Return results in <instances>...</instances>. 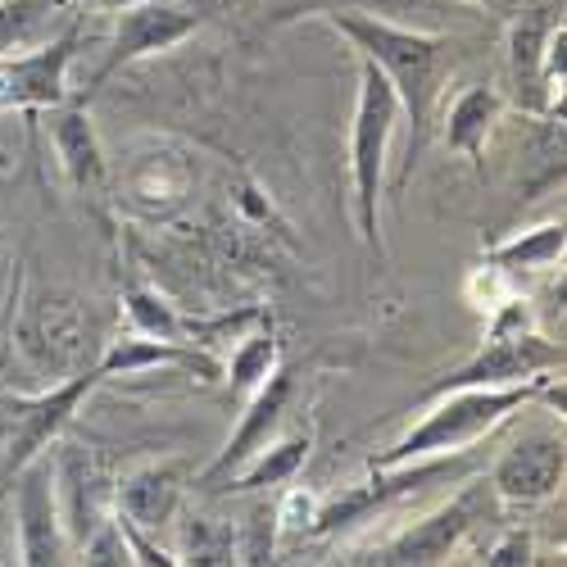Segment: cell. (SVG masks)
<instances>
[{
    "mask_svg": "<svg viewBox=\"0 0 567 567\" xmlns=\"http://www.w3.org/2000/svg\"><path fill=\"white\" fill-rule=\"evenodd\" d=\"M532 558H536L532 532H504V536L486 549V563H491V567H527Z\"/></svg>",
    "mask_w": 567,
    "mask_h": 567,
    "instance_id": "obj_25",
    "label": "cell"
},
{
    "mask_svg": "<svg viewBox=\"0 0 567 567\" xmlns=\"http://www.w3.org/2000/svg\"><path fill=\"white\" fill-rule=\"evenodd\" d=\"M554 23L558 19H549V10H527L508 28V82L513 101L527 114H554V96L545 86V41Z\"/></svg>",
    "mask_w": 567,
    "mask_h": 567,
    "instance_id": "obj_15",
    "label": "cell"
},
{
    "mask_svg": "<svg viewBox=\"0 0 567 567\" xmlns=\"http://www.w3.org/2000/svg\"><path fill=\"white\" fill-rule=\"evenodd\" d=\"M563 436L532 432L499 454V463L491 467V491L508 504H540L563 486Z\"/></svg>",
    "mask_w": 567,
    "mask_h": 567,
    "instance_id": "obj_12",
    "label": "cell"
},
{
    "mask_svg": "<svg viewBox=\"0 0 567 567\" xmlns=\"http://www.w3.org/2000/svg\"><path fill=\"white\" fill-rule=\"evenodd\" d=\"M563 246H567V231L563 223H540L523 236H513V241L495 246L486 255L491 268H499L504 277H523V272H540V268H554L563 259Z\"/></svg>",
    "mask_w": 567,
    "mask_h": 567,
    "instance_id": "obj_20",
    "label": "cell"
},
{
    "mask_svg": "<svg viewBox=\"0 0 567 567\" xmlns=\"http://www.w3.org/2000/svg\"><path fill=\"white\" fill-rule=\"evenodd\" d=\"M313 517H318V499L309 491H291L277 504V527L287 532H313Z\"/></svg>",
    "mask_w": 567,
    "mask_h": 567,
    "instance_id": "obj_26",
    "label": "cell"
},
{
    "mask_svg": "<svg viewBox=\"0 0 567 567\" xmlns=\"http://www.w3.org/2000/svg\"><path fill=\"white\" fill-rule=\"evenodd\" d=\"M91 313L64 296V291H41L37 300H28L23 322H19V350L28 354L32 372L41 377H73L86 368L91 354Z\"/></svg>",
    "mask_w": 567,
    "mask_h": 567,
    "instance_id": "obj_6",
    "label": "cell"
},
{
    "mask_svg": "<svg viewBox=\"0 0 567 567\" xmlns=\"http://www.w3.org/2000/svg\"><path fill=\"white\" fill-rule=\"evenodd\" d=\"M127 318H132V332L192 346V318H182L164 296H155L146 287H127Z\"/></svg>",
    "mask_w": 567,
    "mask_h": 567,
    "instance_id": "obj_24",
    "label": "cell"
},
{
    "mask_svg": "<svg viewBox=\"0 0 567 567\" xmlns=\"http://www.w3.org/2000/svg\"><path fill=\"white\" fill-rule=\"evenodd\" d=\"M327 28H337L341 37L354 41V51L363 60H372L377 69L386 73V82L395 86V101H400V114H409L413 123V136H409V168L404 177L413 173V159L427 141V127H432V110H436V96H441V82H445V64H450V45L441 37H427V32H413V28H400V23H386L377 14H363V10H327L318 14Z\"/></svg>",
    "mask_w": 567,
    "mask_h": 567,
    "instance_id": "obj_1",
    "label": "cell"
},
{
    "mask_svg": "<svg viewBox=\"0 0 567 567\" xmlns=\"http://www.w3.org/2000/svg\"><path fill=\"white\" fill-rule=\"evenodd\" d=\"M182 491H186V463L151 458V463H136L114 486V508L127 513L132 523L146 527L151 536H159L182 508Z\"/></svg>",
    "mask_w": 567,
    "mask_h": 567,
    "instance_id": "obj_13",
    "label": "cell"
},
{
    "mask_svg": "<svg viewBox=\"0 0 567 567\" xmlns=\"http://www.w3.org/2000/svg\"><path fill=\"white\" fill-rule=\"evenodd\" d=\"M472 6H486V10H499V6H504V0H472Z\"/></svg>",
    "mask_w": 567,
    "mask_h": 567,
    "instance_id": "obj_28",
    "label": "cell"
},
{
    "mask_svg": "<svg viewBox=\"0 0 567 567\" xmlns=\"http://www.w3.org/2000/svg\"><path fill=\"white\" fill-rule=\"evenodd\" d=\"M400 123V101L386 73L372 60L359 55V101H354V123H350V182H354V218L363 246L386 259L382 241V173H386V151Z\"/></svg>",
    "mask_w": 567,
    "mask_h": 567,
    "instance_id": "obj_3",
    "label": "cell"
},
{
    "mask_svg": "<svg viewBox=\"0 0 567 567\" xmlns=\"http://www.w3.org/2000/svg\"><path fill=\"white\" fill-rule=\"evenodd\" d=\"M291 395H296V377L287 372V368H272L268 372V382L259 386V391H250V404H246V413H241V422H236V432H231V441L223 445V454L214 458V467L205 472V486H218V482H227L231 472H241L272 436H277V427H281V417H287V404H291Z\"/></svg>",
    "mask_w": 567,
    "mask_h": 567,
    "instance_id": "obj_11",
    "label": "cell"
},
{
    "mask_svg": "<svg viewBox=\"0 0 567 567\" xmlns=\"http://www.w3.org/2000/svg\"><path fill=\"white\" fill-rule=\"evenodd\" d=\"M114 37H110V51L101 60V69L91 73V86L86 91H96L105 86L118 69L136 64V60H146V55H159V51H173L177 41H186L200 23L205 14L196 10H182V6H164V0H132V6L114 10Z\"/></svg>",
    "mask_w": 567,
    "mask_h": 567,
    "instance_id": "obj_9",
    "label": "cell"
},
{
    "mask_svg": "<svg viewBox=\"0 0 567 567\" xmlns=\"http://www.w3.org/2000/svg\"><path fill=\"white\" fill-rule=\"evenodd\" d=\"M563 368V346L545 341L536 327H532V313L527 305L508 296L495 305V318H491V337L486 346L472 354L463 368L445 372L441 382L427 386V400L432 395H445V391H467V386H513V382H532L540 372H558Z\"/></svg>",
    "mask_w": 567,
    "mask_h": 567,
    "instance_id": "obj_4",
    "label": "cell"
},
{
    "mask_svg": "<svg viewBox=\"0 0 567 567\" xmlns=\"http://www.w3.org/2000/svg\"><path fill=\"white\" fill-rule=\"evenodd\" d=\"M14 513H19V563L45 567V563H69V536H64V517L55 499V472L45 467V458H32L19 467L14 477Z\"/></svg>",
    "mask_w": 567,
    "mask_h": 567,
    "instance_id": "obj_10",
    "label": "cell"
},
{
    "mask_svg": "<svg viewBox=\"0 0 567 567\" xmlns=\"http://www.w3.org/2000/svg\"><path fill=\"white\" fill-rule=\"evenodd\" d=\"M82 28L69 23L19 55H0V110H55L69 101V64L78 55Z\"/></svg>",
    "mask_w": 567,
    "mask_h": 567,
    "instance_id": "obj_8",
    "label": "cell"
},
{
    "mask_svg": "<svg viewBox=\"0 0 567 567\" xmlns=\"http://www.w3.org/2000/svg\"><path fill=\"white\" fill-rule=\"evenodd\" d=\"M91 6H101V10H123V6H132V0H91Z\"/></svg>",
    "mask_w": 567,
    "mask_h": 567,
    "instance_id": "obj_27",
    "label": "cell"
},
{
    "mask_svg": "<svg viewBox=\"0 0 567 567\" xmlns=\"http://www.w3.org/2000/svg\"><path fill=\"white\" fill-rule=\"evenodd\" d=\"M549 382H554V377L540 372V377H532V382H513V386H467V391L432 395L436 409L422 413L395 445L377 450L368 458V467H395V463H417V458L463 454L472 441H482L486 432H495L508 413H517L523 404L540 400Z\"/></svg>",
    "mask_w": 567,
    "mask_h": 567,
    "instance_id": "obj_2",
    "label": "cell"
},
{
    "mask_svg": "<svg viewBox=\"0 0 567 567\" xmlns=\"http://www.w3.org/2000/svg\"><path fill=\"white\" fill-rule=\"evenodd\" d=\"M105 382L101 363L96 368H82L64 382H51L41 395L32 400H14V417H10V445H6V463H0V482L10 486V477L19 467H28L32 458L45 454V445L60 441V432L73 422V413L82 409V400Z\"/></svg>",
    "mask_w": 567,
    "mask_h": 567,
    "instance_id": "obj_7",
    "label": "cell"
},
{
    "mask_svg": "<svg viewBox=\"0 0 567 567\" xmlns=\"http://www.w3.org/2000/svg\"><path fill=\"white\" fill-rule=\"evenodd\" d=\"M69 0H0V55H19L28 45L45 41L51 19Z\"/></svg>",
    "mask_w": 567,
    "mask_h": 567,
    "instance_id": "obj_21",
    "label": "cell"
},
{
    "mask_svg": "<svg viewBox=\"0 0 567 567\" xmlns=\"http://www.w3.org/2000/svg\"><path fill=\"white\" fill-rule=\"evenodd\" d=\"M105 477L101 467L86 458V450L69 445L60 467H55V499H60V517H64V536H69V549L78 554V545L105 523Z\"/></svg>",
    "mask_w": 567,
    "mask_h": 567,
    "instance_id": "obj_14",
    "label": "cell"
},
{
    "mask_svg": "<svg viewBox=\"0 0 567 567\" xmlns=\"http://www.w3.org/2000/svg\"><path fill=\"white\" fill-rule=\"evenodd\" d=\"M236 540L241 536H236L231 523H223V517H186L177 563H196V567L236 563Z\"/></svg>",
    "mask_w": 567,
    "mask_h": 567,
    "instance_id": "obj_23",
    "label": "cell"
},
{
    "mask_svg": "<svg viewBox=\"0 0 567 567\" xmlns=\"http://www.w3.org/2000/svg\"><path fill=\"white\" fill-rule=\"evenodd\" d=\"M491 482H472L463 495H454L450 504L432 508L427 517H417L413 527H404L400 536L372 545L346 563H382V567H432V563H450L454 549L477 532L491 517Z\"/></svg>",
    "mask_w": 567,
    "mask_h": 567,
    "instance_id": "obj_5",
    "label": "cell"
},
{
    "mask_svg": "<svg viewBox=\"0 0 567 567\" xmlns=\"http://www.w3.org/2000/svg\"><path fill=\"white\" fill-rule=\"evenodd\" d=\"M45 132H51V146L60 155L64 177L73 182V192L101 200L105 196V155H101L96 127H91V114L82 105H55Z\"/></svg>",
    "mask_w": 567,
    "mask_h": 567,
    "instance_id": "obj_16",
    "label": "cell"
},
{
    "mask_svg": "<svg viewBox=\"0 0 567 567\" xmlns=\"http://www.w3.org/2000/svg\"><path fill=\"white\" fill-rule=\"evenodd\" d=\"M499 114H504V96L495 86H463L445 114V146L477 168V177H486V141Z\"/></svg>",
    "mask_w": 567,
    "mask_h": 567,
    "instance_id": "obj_17",
    "label": "cell"
},
{
    "mask_svg": "<svg viewBox=\"0 0 567 567\" xmlns=\"http://www.w3.org/2000/svg\"><path fill=\"white\" fill-rule=\"evenodd\" d=\"M159 363H177V368H192V372H205L214 377L218 363L209 354H200L196 346H182V341H159V337H146V332H127V337H114L101 354V372L105 377H132V372H146V368H159Z\"/></svg>",
    "mask_w": 567,
    "mask_h": 567,
    "instance_id": "obj_18",
    "label": "cell"
},
{
    "mask_svg": "<svg viewBox=\"0 0 567 567\" xmlns=\"http://www.w3.org/2000/svg\"><path fill=\"white\" fill-rule=\"evenodd\" d=\"M277 368V337H272V322L259 318V332L241 337L227 359V377H231V391L236 395H250L268 382V372Z\"/></svg>",
    "mask_w": 567,
    "mask_h": 567,
    "instance_id": "obj_22",
    "label": "cell"
},
{
    "mask_svg": "<svg viewBox=\"0 0 567 567\" xmlns=\"http://www.w3.org/2000/svg\"><path fill=\"white\" fill-rule=\"evenodd\" d=\"M309 445H313L309 432H291V436H281V441H268L241 472H231V477L223 482V491L255 495V491H268V486H287L296 472L305 467Z\"/></svg>",
    "mask_w": 567,
    "mask_h": 567,
    "instance_id": "obj_19",
    "label": "cell"
}]
</instances>
